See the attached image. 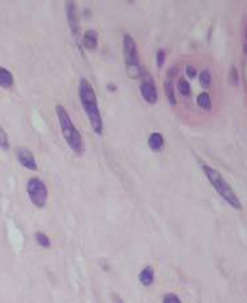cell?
<instances>
[{
  "instance_id": "obj_10",
  "label": "cell",
  "mask_w": 247,
  "mask_h": 303,
  "mask_svg": "<svg viewBox=\"0 0 247 303\" xmlns=\"http://www.w3.org/2000/svg\"><path fill=\"white\" fill-rule=\"evenodd\" d=\"M82 45L89 51H94L98 45V35L94 30H88L82 35Z\"/></svg>"
},
{
  "instance_id": "obj_20",
  "label": "cell",
  "mask_w": 247,
  "mask_h": 303,
  "mask_svg": "<svg viewBox=\"0 0 247 303\" xmlns=\"http://www.w3.org/2000/svg\"><path fill=\"white\" fill-rule=\"evenodd\" d=\"M165 51L164 49H158L157 52V65H158V68H161L162 65H164V63H165Z\"/></svg>"
},
{
  "instance_id": "obj_17",
  "label": "cell",
  "mask_w": 247,
  "mask_h": 303,
  "mask_svg": "<svg viewBox=\"0 0 247 303\" xmlns=\"http://www.w3.org/2000/svg\"><path fill=\"white\" fill-rule=\"evenodd\" d=\"M200 83L201 86L205 87V88L210 87V84H211V75H210L209 69H204V71L200 73Z\"/></svg>"
},
{
  "instance_id": "obj_12",
  "label": "cell",
  "mask_w": 247,
  "mask_h": 303,
  "mask_svg": "<svg viewBox=\"0 0 247 303\" xmlns=\"http://www.w3.org/2000/svg\"><path fill=\"white\" fill-rule=\"evenodd\" d=\"M148 145L153 152H160L164 148V136L160 132L150 133L148 138Z\"/></svg>"
},
{
  "instance_id": "obj_5",
  "label": "cell",
  "mask_w": 247,
  "mask_h": 303,
  "mask_svg": "<svg viewBox=\"0 0 247 303\" xmlns=\"http://www.w3.org/2000/svg\"><path fill=\"white\" fill-rule=\"evenodd\" d=\"M27 193H28L31 202L36 208L45 206L48 200V188L47 185L44 184L43 179L38 178V177L30 178V181L27 182Z\"/></svg>"
},
{
  "instance_id": "obj_14",
  "label": "cell",
  "mask_w": 247,
  "mask_h": 303,
  "mask_svg": "<svg viewBox=\"0 0 247 303\" xmlns=\"http://www.w3.org/2000/svg\"><path fill=\"white\" fill-rule=\"evenodd\" d=\"M197 104L198 107H201L205 111H209L211 109V98H210V94L206 93V92H202L197 96Z\"/></svg>"
},
{
  "instance_id": "obj_21",
  "label": "cell",
  "mask_w": 247,
  "mask_h": 303,
  "mask_svg": "<svg viewBox=\"0 0 247 303\" xmlns=\"http://www.w3.org/2000/svg\"><path fill=\"white\" fill-rule=\"evenodd\" d=\"M230 82L234 84V86H237L239 82V76H238V72H237V68H231V72H230Z\"/></svg>"
},
{
  "instance_id": "obj_18",
  "label": "cell",
  "mask_w": 247,
  "mask_h": 303,
  "mask_svg": "<svg viewBox=\"0 0 247 303\" xmlns=\"http://www.w3.org/2000/svg\"><path fill=\"white\" fill-rule=\"evenodd\" d=\"M0 148L4 150H7L9 148L8 136H7V133H5V130L1 128V127H0Z\"/></svg>"
},
{
  "instance_id": "obj_19",
  "label": "cell",
  "mask_w": 247,
  "mask_h": 303,
  "mask_svg": "<svg viewBox=\"0 0 247 303\" xmlns=\"http://www.w3.org/2000/svg\"><path fill=\"white\" fill-rule=\"evenodd\" d=\"M162 303H182V301L179 299V297L174 293H167L164 299H162Z\"/></svg>"
},
{
  "instance_id": "obj_1",
  "label": "cell",
  "mask_w": 247,
  "mask_h": 303,
  "mask_svg": "<svg viewBox=\"0 0 247 303\" xmlns=\"http://www.w3.org/2000/svg\"><path fill=\"white\" fill-rule=\"evenodd\" d=\"M79 97H80L81 105L85 111L86 117L89 120L93 132L98 136H101L104 132V123H102L101 112L98 108L97 96H96L93 86L90 84L89 80H86L85 77H81L80 83H79Z\"/></svg>"
},
{
  "instance_id": "obj_24",
  "label": "cell",
  "mask_w": 247,
  "mask_h": 303,
  "mask_svg": "<svg viewBox=\"0 0 247 303\" xmlns=\"http://www.w3.org/2000/svg\"><path fill=\"white\" fill-rule=\"evenodd\" d=\"M245 38H246V44H247V26H246V31H245Z\"/></svg>"
},
{
  "instance_id": "obj_23",
  "label": "cell",
  "mask_w": 247,
  "mask_h": 303,
  "mask_svg": "<svg viewBox=\"0 0 247 303\" xmlns=\"http://www.w3.org/2000/svg\"><path fill=\"white\" fill-rule=\"evenodd\" d=\"M112 299H113V303H125L123 301V298H121V297H119L117 294H112Z\"/></svg>"
},
{
  "instance_id": "obj_15",
  "label": "cell",
  "mask_w": 247,
  "mask_h": 303,
  "mask_svg": "<svg viewBox=\"0 0 247 303\" xmlns=\"http://www.w3.org/2000/svg\"><path fill=\"white\" fill-rule=\"evenodd\" d=\"M35 239H36V242H38V245L40 246V248H44V249H49L51 248V239H49V237H48L45 233H43V231H36V234H35Z\"/></svg>"
},
{
  "instance_id": "obj_13",
  "label": "cell",
  "mask_w": 247,
  "mask_h": 303,
  "mask_svg": "<svg viewBox=\"0 0 247 303\" xmlns=\"http://www.w3.org/2000/svg\"><path fill=\"white\" fill-rule=\"evenodd\" d=\"M13 86V76L8 69L0 67V87L3 88H9Z\"/></svg>"
},
{
  "instance_id": "obj_22",
  "label": "cell",
  "mask_w": 247,
  "mask_h": 303,
  "mask_svg": "<svg viewBox=\"0 0 247 303\" xmlns=\"http://www.w3.org/2000/svg\"><path fill=\"white\" fill-rule=\"evenodd\" d=\"M186 73H188V76L190 77V79H194V77L197 76V69L193 67V65H188L186 67Z\"/></svg>"
},
{
  "instance_id": "obj_4",
  "label": "cell",
  "mask_w": 247,
  "mask_h": 303,
  "mask_svg": "<svg viewBox=\"0 0 247 303\" xmlns=\"http://www.w3.org/2000/svg\"><path fill=\"white\" fill-rule=\"evenodd\" d=\"M123 49L124 59H125V67L126 73L130 79H138L141 77L142 68L140 64V57H138V49L134 39L129 34L124 35L123 39Z\"/></svg>"
},
{
  "instance_id": "obj_3",
  "label": "cell",
  "mask_w": 247,
  "mask_h": 303,
  "mask_svg": "<svg viewBox=\"0 0 247 303\" xmlns=\"http://www.w3.org/2000/svg\"><path fill=\"white\" fill-rule=\"evenodd\" d=\"M202 172L206 175V178L209 179V182L213 185V188L217 190V193L223 198V200L229 204V205L235 210H242V202L238 198V196L235 194L230 185L227 184V181L223 178V175L218 171H215L214 168L210 165L204 164L202 165Z\"/></svg>"
},
{
  "instance_id": "obj_11",
  "label": "cell",
  "mask_w": 247,
  "mask_h": 303,
  "mask_svg": "<svg viewBox=\"0 0 247 303\" xmlns=\"http://www.w3.org/2000/svg\"><path fill=\"white\" fill-rule=\"evenodd\" d=\"M138 281L142 286L149 287L154 283V269L152 266H145L138 274Z\"/></svg>"
},
{
  "instance_id": "obj_16",
  "label": "cell",
  "mask_w": 247,
  "mask_h": 303,
  "mask_svg": "<svg viewBox=\"0 0 247 303\" xmlns=\"http://www.w3.org/2000/svg\"><path fill=\"white\" fill-rule=\"evenodd\" d=\"M177 89L182 96H190V92H192V88H190V84H189L188 80H185L183 77H181L177 83Z\"/></svg>"
},
{
  "instance_id": "obj_6",
  "label": "cell",
  "mask_w": 247,
  "mask_h": 303,
  "mask_svg": "<svg viewBox=\"0 0 247 303\" xmlns=\"http://www.w3.org/2000/svg\"><path fill=\"white\" fill-rule=\"evenodd\" d=\"M140 92L142 98L145 100L146 103L156 104L158 101V89L154 79L150 76L148 72L141 73V84H140Z\"/></svg>"
},
{
  "instance_id": "obj_8",
  "label": "cell",
  "mask_w": 247,
  "mask_h": 303,
  "mask_svg": "<svg viewBox=\"0 0 247 303\" xmlns=\"http://www.w3.org/2000/svg\"><path fill=\"white\" fill-rule=\"evenodd\" d=\"M16 157L19 160V163L22 164L24 168L30 169V171H38L36 158H35L34 153L30 149H27L24 146H19L16 149Z\"/></svg>"
},
{
  "instance_id": "obj_7",
  "label": "cell",
  "mask_w": 247,
  "mask_h": 303,
  "mask_svg": "<svg viewBox=\"0 0 247 303\" xmlns=\"http://www.w3.org/2000/svg\"><path fill=\"white\" fill-rule=\"evenodd\" d=\"M65 9H67V22H68L69 28H71V32L79 43V40H80V22H79V15H77L75 1H67Z\"/></svg>"
},
{
  "instance_id": "obj_9",
  "label": "cell",
  "mask_w": 247,
  "mask_h": 303,
  "mask_svg": "<svg viewBox=\"0 0 247 303\" xmlns=\"http://www.w3.org/2000/svg\"><path fill=\"white\" fill-rule=\"evenodd\" d=\"M175 71H177V68H175V67H171V68L169 69V73H167L166 80L164 83L165 93H166L167 101L170 103V105H175V104H177V98H175L174 93V86H173V76L175 75Z\"/></svg>"
},
{
  "instance_id": "obj_2",
  "label": "cell",
  "mask_w": 247,
  "mask_h": 303,
  "mask_svg": "<svg viewBox=\"0 0 247 303\" xmlns=\"http://www.w3.org/2000/svg\"><path fill=\"white\" fill-rule=\"evenodd\" d=\"M55 111L65 142L68 144L69 148H71L77 156H81V154L84 153L85 144H84V140H82L81 133L77 130L75 124L72 123V120L69 117L68 111H67L61 104H57V105H56Z\"/></svg>"
}]
</instances>
